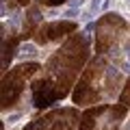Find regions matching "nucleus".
<instances>
[{"label": "nucleus", "instance_id": "nucleus-1", "mask_svg": "<svg viewBox=\"0 0 130 130\" xmlns=\"http://www.w3.org/2000/svg\"><path fill=\"white\" fill-rule=\"evenodd\" d=\"M91 54V41L85 32H74L63 41L59 50L50 54L43 70L30 83L32 102L37 108H48L63 100L72 87H76V78L83 74L85 63Z\"/></svg>", "mask_w": 130, "mask_h": 130}, {"label": "nucleus", "instance_id": "nucleus-2", "mask_svg": "<svg viewBox=\"0 0 130 130\" xmlns=\"http://www.w3.org/2000/svg\"><path fill=\"white\" fill-rule=\"evenodd\" d=\"M121 83H126L121 78V74L111 67V65L104 61V56H98L91 59L87 63V67L83 70L78 83L74 87L72 93V100H74L76 106H93V104H102V100L115 95L117 87Z\"/></svg>", "mask_w": 130, "mask_h": 130}, {"label": "nucleus", "instance_id": "nucleus-3", "mask_svg": "<svg viewBox=\"0 0 130 130\" xmlns=\"http://www.w3.org/2000/svg\"><path fill=\"white\" fill-rule=\"evenodd\" d=\"M95 28V54L106 56L130 37V26L119 13H104L93 24Z\"/></svg>", "mask_w": 130, "mask_h": 130}, {"label": "nucleus", "instance_id": "nucleus-4", "mask_svg": "<svg viewBox=\"0 0 130 130\" xmlns=\"http://www.w3.org/2000/svg\"><path fill=\"white\" fill-rule=\"evenodd\" d=\"M39 72H41V65L30 61V63H20L2 74V89H0L2 111H9V108H13L18 104V100L26 91V85L32 83V78Z\"/></svg>", "mask_w": 130, "mask_h": 130}, {"label": "nucleus", "instance_id": "nucleus-5", "mask_svg": "<svg viewBox=\"0 0 130 130\" xmlns=\"http://www.w3.org/2000/svg\"><path fill=\"white\" fill-rule=\"evenodd\" d=\"M128 106L124 104H95L80 115L78 130H117L124 121Z\"/></svg>", "mask_w": 130, "mask_h": 130}, {"label": "nucleus", "instance_id": "nucleus-6", "mask_svg": "<svg viewBox=\"0 0 130 130\" xmlns=\"http://www.w3.org/2000/svg\"><path fill=\"white\" fill-rule=\"evenodd\" d=\"M80 115L76 108H54L43 117L32 119L24 130H78Z\"/></svg>", "mask_w": 130, "mask_h": 130}, {"label": "nucleus", "instance_id": "nucleus-7", "mask_svg": "<svg viewBox=\"0 0 130 130\" xmlns=\"http://www.w3.org/2000/svg\"><path fill=\"white\" fill-rule=\"evenodd\" d=\"M78 30V24L72 20H54V22H41V26L35 32V43L37 46H48V43L61 41L63 37H70Z\"/></svg>", "mask_w": 130, "mask_h": 130}, {"label": "nucleus", "instance_id": "nucleus-8", "mask_svg": "<svg viewBox=\"0 0 130 130\" xmlns=\"http://www.w3.org/2000/svg\"><path fill=\"white\" fill-rule=\"evenodd\" d=\"M39 26H41V13H39V5L35 2V5L28 7V11H26V18H24V26H22L20 37L22 39L35 37V32H37Z\"/></svg>", "mask_w": 130, "mask_h": 130}, {"label": "nucleus", "instance_id": "nucleus-9", "mask_svg": "<svg viewBox=\"0 0 130 130\" xmlns=\"http://www.w3.org/2000/svg\"><path fill=\"white\" fill-rule=\"evenodd\" d=\"M2 70H9V63H11V59H13V54H15V48H18V41L22 37L20 35H15L13 30H9L7 32V26H2Z\"/></svg>", "mask_w": 130, "mask_h": 130}, {"label": "nucleus", "instance_id": "nucleus-10", "mask_svg": "<svg viewBox=\"0 0 130 130\" xmlns=\"http://www.w3.org/2000/svg\"><path fill=\"white\" fill-rule=\"evenodd\" d=\"M119 104H124V106L130 108V78L124 83V89H121V93H119Z\"/></svg>", "mask_w": 130, "mask_h": 130}, {"label": "nucleus", "instance_id": "nucleus-11", "mask_svg": "<svg viewBox=\"0 0 130 130\" xmlns=\"http://www.w3.org/2000/svg\"><path fill=\"white\" fill-rule=\"evenodd\" d=\"M37 5H43V7H61V5H65L67 0H35Z\"/></svg>", "mask_w": 130, "mask_h": 130}, {"label": "nucleus", "instance_id": "nucleus-12", "mask_svg": "<svg viewBox=\"0 0 130 130\" xmlns=\"http://www.w3.org/2000/svg\"><path fill=\"white\" fill-rule=\"evenodd\" d=\"M15 2H18V5H22V7H28V5H30V0H15Z\"/></svg>", "mask_w": 130, "mask_h": 130}, {"label": "nucleus", "instance_id": "nucleus-13", "mask_svg": "<svg viewBox=\"0 0 130 130\" xmlns=\"http://www.w3.org/2000/svg\"><path fill=\"white\" fill-rule=\"evenodd\" d=\"M128 130H130V126H128Z\"/></svg>", "mask_w": 130, "mask_h": 130}]
</instances>
